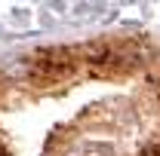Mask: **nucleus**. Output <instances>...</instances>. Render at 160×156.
Instances as JSON below:
<instances>
[{"label": "nucleus", "instance_id": "obj_1", "mask_svg": "<svg viewBox=\"0 0 160 156\" xmlns=\"http://www.w3.org/2000/svg\"><path fill=\"white\" fill-rule=\"evenodd\" d=\"M12 21L16 25H25L28 21V9H12Z\"/></svg>", "mask_w": 160, "mask_h": 156}, {"label": "nucleus", "instance_id": "obj_2", "mask_svg": "<svg viewBox=\"0 0 160 156\" xmlns=\"http://www.w3.org/2000/svg\"><path fill=\"white\" fill-rule=\"evenodd\" d=\"M40 25H46V28H52V25H56V19H52V16H49L46 9H40Z\"/></svg>", "mask_w": 160, "mask_h": 156}, {"label": "nucleus", "instance_id": "obj_3", "mask_svg": "<svg viewBox=\"0 0 160 156\" xmlns=\"http://www.w3.org/2000/svg\"><path fill=\"white\" fill-rule=\"evenodd\" d=\"M89 6H92V9H102V6H105V0H89Z\"/></svg>", "mask_w": 160, "mask_h": 156}]
</instances>
